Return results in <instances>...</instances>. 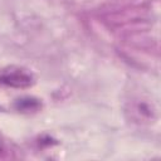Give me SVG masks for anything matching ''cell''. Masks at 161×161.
I'll use <instances>...</instances> for the list:
<instances>
[{
  "label": "cell",
  "instance_id": "3",
  "mask_svg": "<svg viewBox=\"0 0 161 161\" xmlns=\"http://www.w3.org/2000/svg\"><path fill=\"white\" fill-rule=\"evenodd\" d=\"M4 152H5V142H4V138L0 133V156H3Z\"/></svg>",
  "mask_w": 161,
  "mask_h": 161
},
{
  "label": "cell",
  "instance_id": "1",
  "mask_svg": "<svg viewBox=\"0 0 161 161\" xmlns=\"http://www.w3.org/2000/svg\"><path fill=\"white\" fill-rule=\"evenodd\" d=\"M33 83H34L33 74L23 67L10 65L0 70V84L3 86L24 89L33 86Z\"/></svg>",
  "mask_w": 161,
  "mask_h": 161
},
{
  "label": "cell",
  "instance_id": "2",
  "mask_svg": "<svg viewBox=\"0 0 161 161\" xmlns=\"http://www.w3.org/2000/svg\"><path fill=\"white\" fill-rule=\"evenodd\" d=\"M15 107L18 111L30 112V111H36L40 107V103L38 99H34V98H21L16 101Z\"/></svg>",
  "mask_w": 161,
  "mask_h": 161
}]
</instances>
